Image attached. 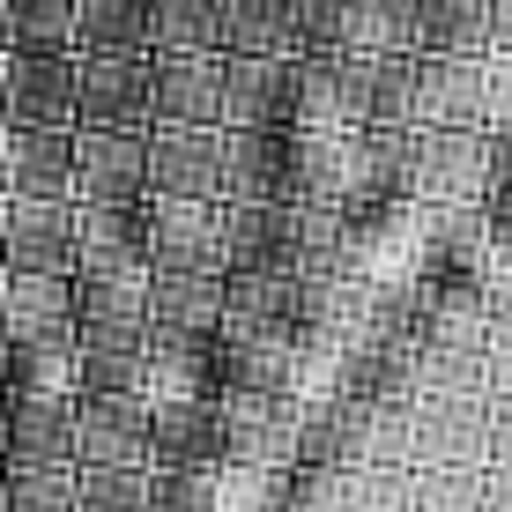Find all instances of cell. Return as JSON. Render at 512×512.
I'll use <instances>...</instances> for the list:
<instances>
[{
	"label": "cell",
	"mask_w": 512,
	"mask_h": 512,
	"mask_svg": "<svg viewBox=\"0 0 512 512\" xmlns=\"http://www.w3.org/2000/svg\"><path fill=\"white\" fill-rule=\"evenodd\" d=\"M490 149L498 134L483 127H409V201L468 208L490 186Z\"/></svg>",
	"instance_id": "cell-1"
},
{
	"label": "cell",
	"mask_w": 512,
	"mask_h": 512,
	"mask_svg": "<svg viewBox=\"0 0 512 512\" xmlns=\"http://www.w3.org/2000/svg\"><path fill=\"white\" fill-rule=\"evenodd\" d=\"M149 468H231V409H223V394L149 401Z\"/></svg>",
	"instance_id": "cell-2"
},
{
	"label": "cell",
	"mask_w": 512,
	"mask_h": 512,
	"mask_svg": "<svg viewBox=\"0 0 512 512\" xmlns=\"http://www.w3.org/2000/svg\"><path fill=\"white\" fill-rule=\"evenodd\" d=\"M75 201H0V275H75Z\"/></svg>",
	"instance_id": "cell-3"
},
{
	"label": "cell",
	"mask_w": 512,
	"mask_h": 512,
	"mask_svg": "<svg viewBox=\"0 0 512 512\" xmlns=\"http://www.w3.org/2000/svg\"><path fill=\"white\" fill-rule=\"evenodd\" d=\"M75 127L149 134V52H75Z\"/></svg>",
	"instance_id": "cell-4"
},
{
	"label": "cell",
	"mask_w": 512,
	"mask_h": 512,
	"mask_svg": "<svg viewBox=\"0 0 512 512\" xmlns=\"http://www.w3.org/2000/svg\"><path fill=\"white\" fill-rule=\"evenodd\" d=\"M0 127H75V52H0Z\"/></svg>",
	"instance_id": "cell-5"
},
{
	"label": "cell",
	"mask_w": 512,
	"mask_h": 512,
	"mask_svg": "<svg viewBox=\"0 0 512 512\" xmlns=\"http://www.w3.org/2000/svg\"><path fill=\"white\" fill-rule=\"evenodd\" d=\"M149 127H223V52H149Z\"/></svg>",
	"instance_id": "cell-6"
},
{
	"label": "cell",
	"mask_w": 512,
	"mask_h": 512,
	"mask_svg": "<svg viewBox=\"0 0 512 512\" xmlns=\"http://www.w3.org/2000/svg\"><path fill=\"white\" fill-rule=\"evenodd\" d=\"M342 119L357 127H416V52H342Z\"/></svg>",
	"instance_id": "cell-7"
},
{
	"label": "cell",
	"mask_w": 512,
	"mask_h": 512,
	"mask_svg": "<svg viewBox=\"0 0 512 512\" xmlns=\"http://www.w3.org/2000/svg\"><path fill=\"white\" fill-rule=\"evenodd\" d=\"M0 201H75V127H0Z\"/></svg>",
	"instance_id": "cell-8"
},
{
	"label": "cell",
	"mask_w": 512,
	"mask_h": 512,
	"mask_svg": "<svg viewBox=\"0 0 512 512\" xmlns=\"http://www.w3.org/2000/svg\"><path fill=\"white\" fill-rule=\"evenodd\" d=\"M216 201H297V127H223Z\"/></svg>",
	"instance_id": "cell-9"
},
{
	"label": "cell",
	"mask_w": 512,
	"mask_h": 512,
	"mask_svg": "<svg viewBox=\"0 0 512 512\" xmlns=\"http://www.w3.org/2000/svg\"><path fill=\"white\" fill-rule=\"evenodd\" d=\"M75 468H149V394H75Z\"/></svg>",
	"instance_id": "cell-10"
},
{
	"label": "cell",
	"mask_w": 512,
	"mask_h": 512,
	"mask_svg": "<svg viewBox=\"0 0 512 512\" xmlns=\"http://www.w3.org/2000/svg\"><path fill=\"white\" fill-rule=\"evenodd\" d=\"M223 127H297V52H223Z\"/></svg>",
	"instance_id": "cell-11"
},
{
	"label": "cell",
	"mask_w": 512,
	"mask_h": 512,
	"mask_svg": "<svg viewBox=\"0 0 512 512\" xmlns=\"http://www.w3.org/2000/svg\"><path fill=\"white\" fill-rule=\"evenodd\" d=\"M223 127H149V201H216Z\"/></svg>",
	"instance_id": "cell-12"
},
{
	"label": "cell",
	"mask_w": 512,
	"mask_h": 512,
	"mask_svg": "<svg viewBox=\"0 0 512 512\" xmlns=\"http://www.w3.org/2000/svg\"><path fill=\"white\" fill-rule=\"evenodd\" d=\"M149 193V134L75 127V201H141Z\"/></svg>",
	"instance_id": "cell-13"
},
{
	"label": "cell",
	"mask_w": 512,
	"mask_h": 512,
	"mask_svg": "<svg viewBox=\"0 0 512 512\" xmlns=\"http://www.w3.org/2000/svg\"><path fill=\"white\" fill-rule=\"evenodd\" d=\"M0 461L75 468V394H0Z\"/></svg>",
	"instance_id": "cell-14"
},
{
	"label": "cell",
	"mask_w": 512,
	"mask_h": 512,
	"mask_svg": "<svg viewBox=\"0 0 512 512\" xmlns=\"http://www.w3.org/2000/svg\"><path fill=\"white\" fill-rule=\"evenodd\" d=\"M149 268L223 275V201H149Z\"/></svg>",
	"instance_id": "cell-15"
},
{
	"label": "cell",
	"mask_w": 512,
	"mask_h": 512,
	"mask_svg": "<svg viewBox=\"0 0 512 512\" xmlns=\"http://www.w3.org/2000/svg\"><path fill=\"white\" fill-rule=\"evenodd\" d=\"M297 342L290 334L223 327L216 334V394H297Z\"/></svg>",
	"instance_id": "cell-16"
},
{
	"label": "cell",
	"mask_w": 512,
	"mask_h": 512,
	"mask_svg": "<svg viewBox=\"0 0 512 512\" xmlns=\"http://www.w3.org/2000/svg\"><path fill=\"white\" fill-rule=\"evenodd\" d=\"M416 127H483V60L416 52Z\"/></svg>",
	"instance_id": "cell-17"
},
{
	"label": "cell",
	"mask_w": 512,
	"mask_h": 512,
	"mask_svg": "<svg viewBox=\"0 0 512 512\" xmlns=\"http://www.w3.org/2000/svg\"><path fill=\"white\" fill-rule=\"evenodd\" d=\"M149 327H75V394H141Z\"/></svg>",
	"instance_id": "cell-18"
},
{
	"label": "cell",
	"mask_w": 512,
	"mask_h": 512,
	"mask_svg": "<svg viewBox=\"0 0 512 512\" xmlns=\"http://www.w3.org/2000/svg\"><path fill=\"white\" fill-rule=\"evenodd\" d=\"M75 327H149V268L82 260L75 268Z\"/></svg>",
	"instance_id": "cell-19"
},
{
	"label": "cell",
	"mask_w": 512,
	"mask_h": 512,
	"mask_svg": "<svg viewBox=\"0 0 512 512\" xmlns=\"http://www.w3.org/2000/svg\"><path fill=\"white\" fill-rule=\"evenodd\" d=\"M75 327V275H0V342Z\"/></svg>",
	"instance_id": "cell-20"
},
{
	"label": "cell",
	"mask_w": 512,
	"mask_h": 512,
	"mask_svg": "<svg viewBox=\"0 0 512 512\" xmlns=\"http://www.w3.org/2000/svg\"><path fill=\"white\" fill-rule=\"evenodd\" d=\"M149 327H164V334H216L223 327V275L149 268Z\"/></svg>",
	"instance_id": "cell-21"
},
{
	"label": "cell",
	"mask_w": 512,
	"mask_h": 512,
	"mask_svg": "<svg viewBox=\"0 0 512 512\" xmlns=\"http://www.w3.org/2000/svg\"><path fill=\"white\" fill-rule=\"evenodd\" d=\"M75 238H82V260L149 268V193H141V201H75Z\"/></svg>",
	"instance_id": "cell-22"
},
{
	"label": "cell",
	"mask_w": 512,
	"mask_h": 512,
	"mask_svg": "<svg viewBox=\"0 0 512 512\" xmlns=\"http://www.w3.org/2000/svg\"><path fill=\"white\" fill-rule=\"evenodd\" d=\"M149 379L141 394L149 401H171V394H216V334H164L149 327Z\"/></svg>",
	"instance_id": "cell-23"
},
{
	"label": "cell",
	"mask_w": 512,
	"mask_h": 512,
	"mask_svg": "<svg viewBox=\"0 0 512 512\" xmlns=\"http://www.w3.org/2000/svg\"><path fill=\"white\" fill-rule=\"evenodd\" d=\"M0 394H75V327L0 342Z\"/></svg>",
	"instance_id": "cell-24"
},
{
	"label": "cell",
	"mask_w": 512,
	"mask_h": 512,
	"mask_svg": "<svg viewBox=\"0 0 512 512\" xmlns=\"http://www.w3.org/2000/svg\"><path fill=\"white\" fill-rule=\"evenodd\" d=\"M216 52H297V0H223L216 15Z\"/></svg>",
	"instance_id": "cell-25"
},
{
	"label": "cell",
	"mask_w": 512,
	"mask_h": 512,
	"mask_svg": "<svg viewBox=\"0 0 512 512\" xmlns=\"http://www.w3.org/2000/svg\"><path fill=\"white\" fill-rule=\"evenodd\" d=\"M416 52L483 60L490 52V0H416Z\"/></svg>",
	"instance_id": "cell-26"
},
{
	"label": "cell",
	"mask_w": 512,
	"mask_h": 512,
	"mask_svg": "<svg viewBox=\"0 0 512 512\" xmlns=\"http://www.w3.org/2000/svg\"><path fill=\"white\" fill-rule=\"evenodd\" d=\"M0 52H75V0H0Z\"/></svg>",
	"instance_id": "cell-27"
},
{
	"label": "cell",
	"mask_w": 512,
	"mask_h": 512,
	"mask_svg": "<svg viewBox=\"0 0 512 512\" xmlns=\"http://www.w3.org/2000/svg\"><path fill=\"white\" fill-rule=\"evenodd\" d=\"M75 52H149V0H75Z\"/></svg>",
	"instance_id": "cell-28"
},
{
	"label": "cell",
	"mask_w": 512,
	"mask_h": 512,
	"mask_svg": "<svg viewBox=\"0 0 512 512\" xmlns=\"http://www.w3.org/2000/svg\"><path fill=\"white\" fill-rule=\"evenodd\" d=\"M0 512H75V468L0 461Z\"/></svg>",
	"instance_id": "cell-29"
},
{
	"label": "cell",
	"mask_w": 512,
	"mask_h": 512,
	"mask_svg": "<svg viewBox=\"0 0 512 512\" xmlns=\"http://www.w3.org/2000/svg\"><path fill=\"white\" fill-rule=\"evenodd\" d=\"M223 0H149V52H216Z\"/></svg>",
	"instance_id": "cell-30"
},
{
	"label": "cell",
	"mask_w": 512,
	"mask_h": 512,
	"mask_svg": "<svg viewBox=\"0 0 512 512\" xmlns=\"http://www.w3.org/2000/svg\"><path fill=\"white\" fill-rule=\"evenodd\" d=\"M349 52H416V0H349Z\"/></svg>",
	"instance_id": "cell-31"
},
{
	"label": "cell",
	"mask_w": 512,
	"mask_h": 512,
	"mask_svg": "<svg viewBox=\"0 0 512 512\" xmlns=\"http://www.w3.org/2000/svg\"><path fill=\"white\" fill-rule=\"evenodd\" d=\"M75 512H149V468H75Z\"/></svg>",
	"instance_id": "cell-32"
},
{
	"label": "cell",
	"mask_w": 512,
	"mask_h": 512,
	"mask_svg": "<svg viewBox=\"0 0 512 512\" xmlns=\"http://www.w3.org/2000/svg\"><path fill=\"white\" fill-rule=\"evenodd\" d=\"M149 512H216V468H149Z\"/></svg>",
	"instance_id": "cell-33"
},
{
	"label": "cell",
	"mask_w": 512,
	"mask_h": 512,
	"mask_svg": "<svg viewBox=\"0 0 512 512\" xmlns=\"http://www.w3.org/2000/svg\"><path fill=\"white\" fill-rule=\"evenodd\" d=\"M483 446V416L475 409H431L423 416V453L446 468H468V453Z\"/></svg>",
	"instance_id": "cell-34"
},
{
	"label": "cell",
	"mask_w": 512,
	"mask_h": 512,
	"mask_svg": "<svg viewBox=\"0 0 512 512\" xmlns=\"http://www.w3.org/2000/svg\"><path fill=\"white\" fill-rule=\"evenodd\" d=\"M490 505V490L475 483L468 468H438L431 483L416 490V512H483Z\"/></svg>",
	"instance_id": "cell-35"
},
{
	"label": "cell",
	"mask_w": 512,
	"mask_h": 512,
	"mask_svg": "<svg viewBox=\"0 0 512 512\" xmlns=\"http://www.w3.org/2000/svg\"><path fill=\"white\" fill-rule=\"evenodd\" d=\"M349 512H416V490L401 483L394 468H372V475H349Z\"/></svg>",
	"instance_id": "cell-36"
},
{
	"label": "cell",
	"mask_w": 512,
	"mask_h": 512,
	"mask_svg": "<svg viewBox=\"0 0 512 512\" xmlns=\"http://www.w3.org/2000/svg\"><path fill=\"white\" fill-rule=\"evenodd\" d=\"M483 127L512 134V52H483Z\"/></svg>",
	"instance_id": "cell-37"
},
{
	"label": "cell",
	"mask_w": 512,
	"mask_h": 512,
	"mask_svg": "<svg viewBox=\"0 0 512 512\" xmlns=\"http://www.w3.org/2000/svg\"><path fill=\"white\" fill-rule=\"evenodd\" d=\"M490 52H512V0H490Z\"/></svg>",
	"instance_id": "cell-38"
},
{
	"label": "cell",
	"mask_w": 512,
	"mask_h": 512,
	"mask_svg": "<svg viewBox=\"0 0 512 512\" xmlns=\"http://www.w3.org/2000/svg\"><path fill=\"white\" fill-rule=\"evenodd\" d=\"M483 512H512V475H505L498 490H490V505H483Z\"/></svg>",
	"instance_id": "cell-39"
},
{
	"label": "cell",
	"mask_w": 512,
	"mask_h": 512,
	"mask_svg": "<svg viewBox=\"0 0 512 512\" xmlns=\"http://www.w3.org/2000/svg\"><path fill=\"white\" fill-rule=\"evenodd\" d=\"M498 453H505V461H512V409L498 416Z\"/></svg>",
	"instance_id": "cell-40"
}]
</instances>
